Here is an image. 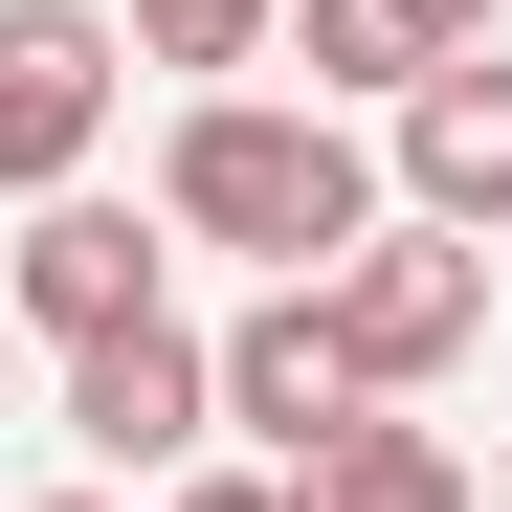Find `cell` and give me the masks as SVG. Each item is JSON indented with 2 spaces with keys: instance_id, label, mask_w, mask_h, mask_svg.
Segmentation results:
<instances>
[{
  "instance_id": "obj_6",
  "label": "cell",
  "mask_w": 512,
  "mask_h": 512,
  "mask_svg": "<svg viewBox=\"0 0 512 512\" xmlns=\"http://www.w3.org/2000/svg\"><path fill=\"white\" fill-rule=\"evenodd\" d=\"M201 401H223V423H245L268 468H312L334 423H379V379L334 357V312H312V290H268L245 334H201Z\"/></svg>"
},
{
  "instance_id": "obj_5",
  "label": "cell",
  "mask_w": 512,
  "mask_h": 512,
  "mask_svg": "<svg viewBox=\"0 0 512 512\" xmlns=\"http://www.w3.org/2000/svg\"><path fill=\"white\" fill-rule=\"evenodd\" d=\"M45 423H67V446H90L112 490H179V468H201V423H223V401H201V334H179V312H134V334H90Z\"/></svg>"
},
{
  "instance_id": "obj_15",
  "label": "cell",
  "mask_w": 512,
  "mask_h": 512,
  "mask_svg": "<svg viewBox=\"0 0 512 512\" xmlns=\"http://www.w3.org/2000/svg\"><path fill=\"white\" fill-rule=\"evenodd\" d=\"M490 512H512V468H490Z\"/></svg>"
},
{
  "instance_id": "obj_7",
  "label": "cell",
  "mask_w": 512,
  "mask_h": 512,
  "mask_svg": "<svg viewBox=\"0 0 512 512\" xmlns=\"http://www.w3.org/2000/svg\"><path fill=\"white\" fill-rule=\"evenodd\" d=\"M156 245H179V223H134V201H90V179L23 201V334H67V357L134 334V312H156Z\"/></svg>"
},
{
  "instance_id": "obj_8",
  "label": "cell",
  "mask_w": 512,
  "mask_h": 512,
  "mask_svg": "<svg viewBox=\"0 0 512 512\" xmlns=\"http://www.w3.org/2000/svg\"><path fill=\"white\" fill-rule=\"evenodd\" d=\"M268 45H312V112H401L423 67H446V23H423V0H290Z\"/></svg>"
},
{
  "instance_id": "obj_4",
  "label": "cell",
  "mask_w": 512,
  "mask_h": 512,
  "mask_svg": "<svg viewBox=\"0 0 512 512\" xmlns=\"http://www.w3.org/2000/svg\"><path fill=\"white\" fill-rule=\"evenodd\" d=\"M379 201H401V223H446V245L512 223V45H446V67L379 112Z\"/></svg>"
},
{
  "instance_id": "obj_2",
  "label": "cell",
  "mask_w": 512,
  "mask_h": 512,
  "mask_svg": "<svg viewBox=\"0 0 512 512\" xmlns=\"http://www.w3.org/2000/svg\"><path fill=\"white\" fill-rule=\"evenodd\" d=\"M312 312H334V357L401 401V379H446L468 334H490V245H446V223H401V201H379V223L312 268Z\"/></svg>"
},
{
  "instance_id": "obj_9",
  "label": "cell",
  "mask_w": 512,
  "mask_h": 512,
  "mask_svg": "<svg viewBox=\"0 0 512 512\" xmlns=\"http://www.w3.org/2000/svg\"><path fill=\"white\" fill-rule=\"evenodd\" d=\"M290 512H490V490H468V446H423V423L379 401V423H334V446L290 468Z\"/></svg>"
},
{
  "instance_id": "obj_3",
  "label": "cell",
  "mask_w": 512,
  "mask_h": 512,
  "mask_svg": "<svg viewBox=\"0 0 512 512\" xmlns=\"http://www.w3.org/2000/svg\"><path fill=\"white\" fill-rule=\"evenodd\" d=\"M112 90H134L112 0H0V201H67V179H90Z\"/></svg>"
},
{
  "instance_id": "obj_12",
  "label": "cell",
  "mask_w": 512,
  "mask_h": 512,
  "mask_svg": "<svg viewBox=\"0 0 512 512\" xmlns=\"http://www.w3.org/2000/svg\"><path fill=\"white\" fill-rule=\"evenodd\" d=\"M423 23H446V45H512V0H423Z\"/></svg>"
},
{
  "instance_id": "obj_11",
  "label": "cell",
  "mask_w": 512,
  "mask_h": 512,
  "mask_svg": "<svg viewBox=\"0 0 512 512\" xmlns=\"http://www.w3.org/2000/svg\"><path fill=\"white\" fill-rule=\"evenodd\" d=\"M156 512H290V468H179Z\"/></svg>"
},
{
  "instance_id": "obj_1",
  "label": "cell",
  "mask_w": 512,
  "mask_h": 512,
  "mask_svg": "<svg viewBox=\"0 0 512 512\" xmlns=\"http://www.w3.org/2000/svg\"><path fill=\"white\" fill-rule=\"evenodd\" d=\"M156 223H179V245H245L268 290H312L334 245L379 223V134H357V112H268V90H201V112H179V156H156Z\"/></svg>"
},
{
  "instance_id": "obj_10",
  "label": "cell",
  "mask_w": 512,
  "mask_h": 512,
  "mask_svg": "<svg viewBox=\"0 0 512 512\" xmlns=\"http://www.w3.org/2000/svg\"><path fill=\"white\" fill-rule=\"evenodd\" d=\"M268 23H290V0H134V67H268Z\"/></svg>"
},
{
  "instance_id": "obj_13",
  "label": "cell",
  "mask_w": 512,
  "mask_h": 512,
  "mask_svg": "<svg viewBox=\"0 0 512 512\" xmlns=\"http://www.w3.org/2000/svg\"><path fill=\"white\" fill-rule=\"evenodd\" d=\"M45 512H134V490H45Z\"/></svg>"
},
{
  "instance_id": "obj_14",
  "label": "cell",
  "mask_w": 512,
  "mask_h": 512,
  "mask_svg": "<svg viewBox=\"0 0 512 512\" xmlns=\"http://www.w3.org/2000/svg\"><path fill=\"white\" fill-rule=\"evenodd\" d=\"M0 423H23V357H0Z\"/></svg>"
}]
</instances>
